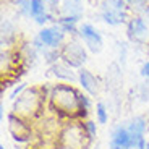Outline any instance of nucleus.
<instances>
[{
  "mask_svg": "<svg viewBox=\"0 0 149 149\" xmlns=\"http://www.w3.org/2000/svg\"><path fill=\"white\" fill-rule=\"evenodd\" d=\"M18 52L19 57H21V62H23V67L28 68L29 65H33L37 58V50L34 44H29V42H21L18 45Z\"/></svg>",
  "mask_w": 149,
  "mask_h": 149,
  "instance_id": "f8f14e48",
  "label": "nucleus"
},
{
  "mask_svg": "<svg viewBox=\"0 0 149 149\" xmlns=\"http://www.w3.org/2000/svg\"><path fill=\"white\" fill-rule=\"evenodd\" d=\"M79 18H74V16H60L58 18V26L63 33L68 34H76L79 31V28H76Z\"/></svg>",
  "mask_w": 149,
  "mask_h": 149,
  "instance_id": "dca6fc26",
  "label": "nucleus"
},
{
  "mask_svg": "<svg viewBox=\"0 0 149 149\" xmlns=\"http://www.w3.org/2000/svg\"><path fill=\"white\" fill-rule=\"evenodd\" d=\"M127 33H128V37H130L131 41L141 42L146 37V34H148V24H146V21L141 16H134V18H131L128 21Z\"/></svg>",
  "mask_w": 149,
  "mask_h": 149,
  "instance_id": "1a4fd4ad",
  "label": "nucleus"
},
{
  "mask_svg": "<svg viewBox=\"0 0 149 149\" xmlns=\"http://www.w3.org/2000/svg\"><path fill=\"white\" fill-rule=\"evenodd\" d=\"M50 73L58 79H63V81H68V83H74L78 79V76L71 71V67H68L67 63H54L50 65Z\"/></svg>",
  "mask_w": 149,
  "mask_h": 149,
  "instance_id": "ddd939ff",
  "label": "nucleus"
},
{
  "mask_svg": "<svg viewBox=\"0 0 149 149\" xmlns=\"http://www.w3.org/2000/svg\"><path fill=\"white\" fill-rule=\"evenodd\" d=\"M101 16L107 24L118 26L127 19V0H104L101 5Z\"/></svg>",
  "mask_w": 149,
  "mask_h": 149,
  "instance_id": "423d86ee",
  "label": "nucleus"
},
{
  "mask_svg": "<svg viewBox=\"0 0 149 149\" xmlns=\"http://www.w3.org/2000/svg\"><path fill=\"white\" fill-rule=\"evenodd\" d=\"M16 42V29L10 23V19L3 18L2 19V45L5 47H11Z\"/></svg>",
  "mask_w": 149,
  "mask_h": 149,
  "instance_id": "4468645a",
  "label": "nucleus"
},
{
  "mask_svg": "<svg viewBox=\"0 0 149 149\" xmlns=\"http://www.w3.org/2000/svg\"><path fill=\"white\" fill-rule=\"evenodd\" d=\"M96 115H97V122L99 123H107L109 115H107V109L102 102H97L96 105Z\"/></svg>",
  "mask_w": 149,
  "mask_h": 149,
  "instance_id": "6ab92c4d",
  "label": "nucleus"
},
{
  "mask_svg": "<svg viewBox=\"0 0 149 149\" xmlns=\"http://www.w3.org/2000/svg\"><path fill=\"white\" fill-rule=\"evenodd\" d=\"M110 149H128V148H122V146H117L113 143H110Z\"/></svg>",
  "mask_w": 149,
  "mask_h": 149,
  "instance_id": "5701e85b",
  "label": "nucleus"
},
{
  "mask_svg": "<svg viewBox=\"0 0 149 149\" xmlns=\"http://www.w3.org/2000/svg\"><path fill=\"white\" fill-rule=\"evenodd\" d=\"M60 58L63 63H67L71 68H81L86 63L88 55H86L84 47L78 39H70L60 49Z\"/></svg>",
  "mask_w": 149,
  "mask_h": 149,
  "instance_id": "39448f33",
  "label": "nucleus"
},
{
  "mask_svg": "<svg viewBox=\"0 0 149 149\" xmlns=\"http://www.w3.org/2000/svg\"><path fill=\"white\" fill-rule=\"evenodd\" d=\"M47 107L63 120H83L79 107V91L71 84H54Z\"/></svg>",
  "mask_w": 149,
  "mask_h": 149,
  "instance_id": "f257e3e1",
  "label": "nucleus"
},
{
  "mask_svg": "<svg viewBox=\"0 0 149 149\" xmlns=\"http://www.w3.org/2000/svg\"><path fill=\"white\" fill-rule=\"evenodd\" d=\"M78 34H79V37L83 39V42L86 44V47L89 49L91 52L97 54V52H101L102 50V45H104L102 36H101V33L93 26V24H88V23L81 24Z\"/></svg>",
  "mask_w": 149,
  "mask_h": 149,
  "instance_id": "0eeeda50",
  "label": "nucleus"
},
{
  "mask_svg": "<svg viewBox=\"0 0 149 149\" xmlns=\"http://www.w3.org/2000/svg\"><path fill=\"white\" fill-rule=\"evenodd\" d=\"M83 125H84V130H86V133H88V136H89L91 139L96 138V134H97L96 123H94L93 120H83Z\"/></svg>",
  "mask_w": 149,
  "mask_h": 149,
  "instance_id": "aec40b11",
  "label": "nucleus"
},
{
  "mask_svg": "<svg viewBox=\"0 0 149 149\" xmlns=\"http://www.w3.org/2000/svg\"><path fill=\"white\" fill-rule=\"evenodd\" d=\"M78 81H79V84H81V88L89 94V96H96L97 94V91H99V81H97V78L89 70L79 68Z\"/></svg>",
  "mask_w": 149,
  "mask_h": 149,
  "instance_id": "9b49d317",
  "label": "nucleus"
},
{
  "mask_svg": "<svg viewBox=\"0 0 149 149\" xmlns=\"http://www.w3.org/2000/svg\"><path fill=\"white\" fill-rule=\"evenodd\" d=\"M16 5H18L21 13H24L28 16L31 15V0H16Z\"/></svg>",
  "mask_w": 149,
  "mask_h": 149,
  "instance_id": "412c9836",
  "label": "nucleus"
},
{
  "mask_svg": "<svg viewBox=\"0 0 149 149\" xmlns=\"http://www.w3.org/2000/svg\"><path fill=\"white\" fill-rule=\"evenodd\" d=\"M141 74L144 76V78L149 79V62H146V63L141 67Z\"/></svg>",
  "mask_w": 149,
  "mask_h": 149,
  "instance_id": "4be33fe9",
  "label": "nucleus"
},
{
  "mask_svg": "<svg viewBox=\"0 0 149 149\" xmlns=\"http://www.w3.org/2000/svg\"><path fill=\"white\" fill-rule=\"evenodd\" d=\"M8 131L15 141L24 143V144H31V141L36 136L33 122H28V120L15 115L13 112L8 115Z\"/></svg>",
  "mask_w": 149,
  "mask_h": 149,
  "instance_id": "20e7f679",
  "label": "nucleus"
},
{
  "mask_svg": "<svg viewBox=\"0 0 149 149\" xmlns=\"http://www.w3.org/2000/svg\"><path fill=\"white\" fill-rule=\"evenodd\" d=\"M79 107H81V118L84 120L88 117L89 109H91V101H89V97L83 93H79Z\"/></svg>",
  "mask_w": 149,
  "mask_h": 149,
  "instance_id": "a211bd4d",
  "label": "nucleus"
},
{
  "mask_svg": "<svg viewBox=\"0 0 149 149\" xmlns=\"http://www.w3.org/2000/svg\"><path fill=\"white\" fill-rule=\"evenodd\" d=\"M47 102L41 88H26L13 102V113L28 122H34L44 113Z\"/></svg>",
  "mask_w": 149,
  "mask_h": 149,
  "instance_id": "f03ea898",
  "label": "nucleus"
},
{
  "mask_svg": "<svg viewBox=\"0 0 149 149\" xmlns=\"http://www.w3.org/2000/svg\"><path fill=\"white\" fill-rule=\"evenodd\" d=\"M37 39L49 49H62V44L65 41V33L60 29V26L42 28L37 34Z\"/></svg>",
  "mask_w": 149,
  "mask_h": 149,
  "instance_id": "6e6552de",
  "label": "nucleus"
},
{
  "mask_svg": "<svg viewBox=\"0 0 149 149\" xmlns=\"http://www.w3.org/2000/svg\"><path fill=\"white\" fill-rule=\"evenodd\" d=\"M128 131L130 133H139V134H144L146 133V128H148V125H146V120L143 118V117H134V118L130 120V123H128Z\"/></svg>",
  "mask_w": 149,
  "mask_h": 149,
  "instance_id": "f3484780",
  "label": "nucleus"
},
{
  "mask_svg": "<svg viewBox=\"0 0 149 149\" xmlns=\"http://www.w3.org/2000/svg\"><path fill=\"white\" fill-rule=\"evenodd\" d=\"M146 149H149V143H148V146H146Z\"/></svg>",
  "mask_w": 149,
  "mask_h": 149,
  "instance_id": "393cba45",
  "label": "nucleus"
},
{
  "mask_svg": "<svg viewBox=\"0 0 149 149\" xmlns=\"http://www.w3.org/2000/svg\"><path fill=\"white\" fill-rule=\"evenodd\" d=\"M112 143L122 148L131 149V138H130V131L125 127H117L112 133Z\"/></svg>",
  "mask_w": 149,
  "mask_h": 149,
  "instance_id": "2eb2a0df",
  "label": "nucleus"
},
{
  "mask_svg": "<svg viewBox=\"0 0 149 149\" xmlns=\"http://www.w3.org/2000/svg\"><path fill=\"white\" fill-rule=\"evenodd\" d=\"M0 149H5V146H0Z\"/></svg>",
  "mask_w": 149,
  "mask_h": 149,
  "instance_id": "b1692460",
  "label": "nucleus"
},
{
  "mask_svg": "<svg viewBox=\"0 0 149 149\" xmlns=\"http://www.w3.org/2000/svg\"><path fill=\"white\" fill-rule=\"evenodd\" d=\"M93 139L88 136L83 120H68L58 133V144L70 149H88Z\"/></svg>",
  "mask_w": 149,
  "mask_h": 149,
  "instance_id": "7ed1b4c3",
  "label": "nucleus"
},
{
  "mask_svg": "<svg viewBox=\"0 0 149 149\" xmlns=\"http://www.w3.org/2000/svg\"><path fill=\"white\" fill-rule=\"evenodd\" d=\"M31 18L37 23V24H44L47 21H52V16L49 13L47 2L45 0H31Z\"/></svg>",
  "mask_w": 149,
  "mask_h": 149,
  "instance_id": "9d476101",
  "label": "nucleus"
}]
</instances>
